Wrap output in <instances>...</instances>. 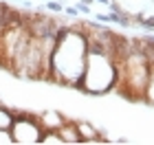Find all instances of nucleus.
I'll list each match as a JSON object with an SVG mask.
<instances>
[{
	"instance_id": "1",
	"label": "nucleus",
	"mask_w": 154,
	"mask_h": 145,
	"mask_svg": "<svg viewBox=\"0 0 154 145\" xmlns=\"http://www.w3.org/2000/svg\"><path fill=\"white\" fill-rule=\"evenodd\" d=\"M86 57H88V35L82 22L79 29H71L64 38L57 40L51 59V73H48L46 81L75 88L84 75V68H86Z\"/></svg>"
},
{
	"instance_id": "2",
	"label": "nucleus",
	"mask_w": 154,
	"mask_h": 145,
	"mask_svg": "<svg viewBox=\"0 0 154 145\" xmlns=\"http://www.w3.org/2000/svg\"><path fill=\"white\" fill-rule=\"evenodd\" d=\"M115 79H117L115 59L101 51H88L86 68H84V75L77 81L75 90H82L86 95H106L112 92Z\"/></svg>"
},
{
	"instance_id": "3",
	"label": "nucleus",
	"mask_w": 154,
	"mask_h": 145,
	"mask_svg": "<svg viewBox=\"0 0 154 145\" xmlns=\"http://www.w3.org/2000/svg\"><path fill=\"white\" fill-rule=\"evenodd\" d=\"M66 119L57 112V110H44V112L40 114V123H42V128H44V132L46 130H60V125Z\"/></svg>"
},
{
	"instance_id": "4",
	"label": "nucleus",
	"mask_w": 154,
	"mask_h": 145,
	"mask_svg": "<svg viewBox=\"0 0 154 145\" xmlns=\"http://www.w3.org/2000/svg\"><path fill=\"white\" fill-rule=\"evenodd\" d=\"M57 132H60V136H62L64 143H82V136H79V132H77V125L71 119H66L64 123H62Z\"/></svg>"
},
{
	"instance_id": "5",
	"label": "nucleus",
	"mask_w": 154,
	"mask_h": 145,
	"mask_svg": "<svg viewBox=\"0 0 154 145\" xmlns=\"http://www.w3.org/2000/svg\"><path fill=\"white\" fill-rule=\"evenodd\" d=\"M13 121H16V114H13V110L0 103V130H11Z\"/></svg>"
},
{
	"instance_id": "6",
	"label": "nucleus",
	"mask_w": 154,
	"mask_h": 145,
	"mask_svg": "<svg viewBox=\"0 0 154 145\" xmlns=\"http://www.w3.org/2000/svg\"><path fill=\"white\" fill-rule=\"evenodd\" d=\"M46 9L53 11V13H62V11H64V5H62V2H55V0H46Z\"/></svg>"
},
{
	"instance_id": "7",
	"label": "nucleus",
	"mask_w": 154,
	"mask_h": 145,
	"mask_svg": "<svg viewBox=\"0 0 154 145\" xmlns=\"http://www.w3.org/2000/svg\"><path fill=\"white\" fill-rule=\"evenodd\" d=\"M0 143H5V145H11L13 143L11 130H0Z\"/></svg>"
},
{
	"instance_id": "8",
	"label": "nucleus",
	"mask_w": 154,
	"mask_h": 145,
	"mask_svg": "<svg viewBox=\"0 0 154 145\" xmlns=\"http://www.w3.org/2000/svg\"><path fill=\"white\" fill-rule=\"evenodd\" d=\"M75 7H77V11H79V13H84V16H90V5H84V2H77Z\"/></svg>"
},
{
	"instance_id": "9",
	"label": "nucleus",
	"mask_w": 154,
	"mask_h": 145,
	"mask_svg": "<svg viewBox=\"0 0 154 145\" xmlns=\"http://www.w3.org/2000/svg\"><path fill=\"white\" fill-rule=\"evenodd\" d=\"M62 13H68V16H73V18H77V16H79L77 7H64V11H62Z\"/></svg>"
},
{
	"instance_id": "10",
	"label": "nucleus",
	"mask_w": 154,
	"mask_h": 145,
	"mask_svg": "<svg viewBox=\"0 0 154 145\" xmlns=\"http://www.w3.org/2000/svg\"><path fill=\"white\" fill-rule=\"evenodd\" d=\"M79 2H84V5H90V7H93V2H95V0H79Z\"/></svg>"
},
{
	"instance_id": "11",
	"label": "nucleus",
	"mask_w": 154,
	"mask_h": 145,
	"mask_svg": "<svg viewBox=\"0 0 154 145\" xmlns=\"http://www.w3.org/2000/svg\"><path fill=\"white\" fill-rule=\"evenodd\" d=\"M95 2H99V5H108L110 0H95Z\"/></svg>"
}]
</instances>
